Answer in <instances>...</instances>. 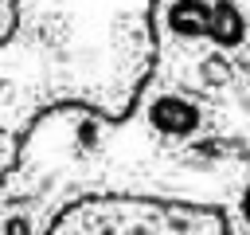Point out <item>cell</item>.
<instances>
[]
</instances>
